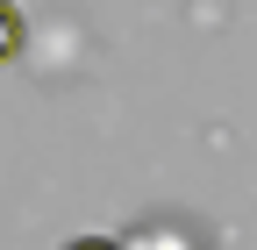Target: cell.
I'll use <instances>...</instances> for the list:
<instances>
[{
	"instance_id": "cell-1",
	"label": "cell",
	"mask_w": 257,
	"mask_h": 250,
	"mask_svg": "<svg viewBox=\"0 0 257 250\" xmlns=\"http://www.w3.org/2000/svg\"><path fill=\"white\" fill-rule=\"evenodd\" d=\"M128 250H200V236L179 229V222H150V229L128 236Z\"/></svg>"
},
{
	"instance_id": "cell-2",
	"label": "cell",
	"mask_w": 257,
	"mask_h": 250,
	"mask_svg": "<svg viewBox=\"0 0 257 250\" xmlns=\"http://www.w3.org/2000/svg\"><path fill=\"white\" fill-rule=\"evenodd\" d=\"M22 43H29V15L15 8V0H0V65H15Z\"/></svg>"
},
{
	"instance_id": "cell-3",
	"label": "cell",
	"mask_w": 257,
	"mask_h": 250,
	"mask_svg": "<svg viewBox=\"0 0 257 250\" xmlns=\"http://www.w3.org/2000/svg\"><path fill=\"white\" fill-rule=\"evenodd\" d=\"M64 250H128V243H121V236H72Z\"/></svg>"
}]
</instances>
